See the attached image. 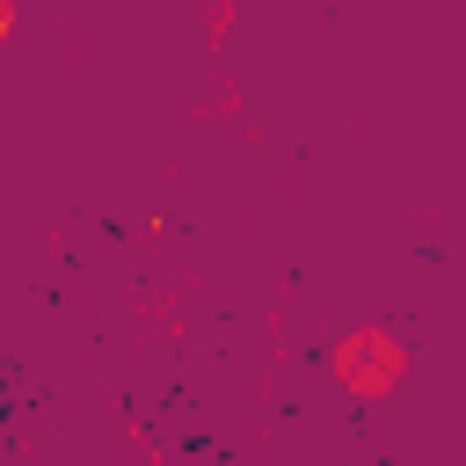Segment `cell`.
Returning <instances> with one entry per match:
<instances>
[{
    "label": "cell",
    "mask_w": 466,
    "mask_h": 466,
    "mask_svg": "<svg viewBox=\"0 0 466 466\" xmlns=\"http://www.w3.org/2000/svg\"><path fill=\"white\" fill-rule=\"evenodd\" d=\"M335 371H342L350 393L379 400V393H393V379L408 371V350H400L393 328H350V335L335 342Z\"/></svg>",
    "instance_id": "obj_1"
},
{
    "label": "cell",
    "mask_w": 466,
    "mask_h": 466,
    "mask_svg": "<svg viewBox=\"0 0 466 466\" xmlns=\"http://www.w3.org/2000/svg\"><path fill=\"white\" fill-rule=\"evenodd\" d=\"M7 29H15V0H0V36H7Z\"/></svg>",
    "instance_id": "obj_2"
}]
</instances>
